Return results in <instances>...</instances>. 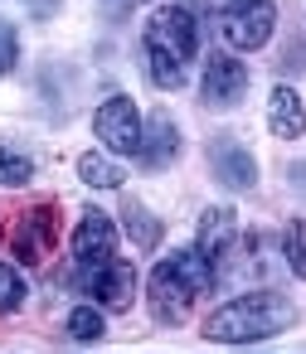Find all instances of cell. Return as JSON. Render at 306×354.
Segmentation results:
<instances>
[{
    "label": "cell",
    "mask_w": 306,
    "mask_h": 354,
    "mask_svg": "<svg viewBox=\"0 0 306 354\" xmlns=\"http://www.w3.org/2000/svg\"><path fill=\"white\" fill-rule=\"evenodd\" d=\"M93 131L98 141L112 151V156H136L141 151V117H136V102L132 97H107L98 112H93Z\"/></svg>",
    "instance_id": "5"
},
{
    "label": "cell",
    "mask_w": 306,
    "mask_h": 354,
    "mask_svg": "<svg viewBox=\"0 0 306 354\" xmlns=\"http://www.w3.org/2000/svg\"><path fill=\"white\" fill-rule=\"evenodd\" d=\"M267 127L282 141H296L306 131V112H301V97L291 88H272V97H267Z\"/></svg>",
    "instance_id": "13"
},
{
    "label": "cell",
    "mask_w": 306,
    "mask_h": 354,
    "mask_svg": "<svg viewBox=\"0 0 306 354\" xmlns=\"http://www.w3.org/2000/svg\"><path fill=\"white\" fill-rule=\"evenodd\" d=\"M282 257H287V267L306 281V218L287 223V233H282Z\"/></svg>",
    "instance_id": "17"
},
{
    "label": "cell",
    "mask_w": 306,
    "mask_h": 354,
    "mask_svg": "<svg viewBox=\"0 0 306 354\" xmlns=\"http://www.w3.org/2000/svg\"><path fill=\"white\" fill-rule=\"evenodd\" d=\"M83 286H88V296H98L102 310H127L132 296H136V267L122 262V257H112V262L83 272Z\"/></svg>",
    "instance_id": "7"
},
{
    "label": "cell",
    "mask_w": 306,
    "mask_h": 354,
    "mask_svg": "<svg viewBox=\"0 0 306 354\" xmlns=\"http://www.w3.org/2000/svg\"><path fill=\"white\" fill-rule=\"evenodd\" d=\"M291 320H296V306L282 291H248V296L224 301L204 320V339H214V344H258V339L282 335Z\"/></svg>",
    "instance_id": "1"
},
{
    "label": "cell",
    "mask_w": 306,
    "mask_h": 354,
    "mask_svg": "<svg viewBox=\"0 0 306 354\" xmlns=\"http://www.w3.org/2000/svg\"><path fill=\"white\" fill-rule=\"evenodd\" d=\"M199 93H204V107H233V102L248 93V68H243L233 54H214V59L204 64Z\"/></svg>",
    "instance_id": "9"
},
{
    "label": "cell",
    "mask_w": 306,
    "mask_h": 354,
    "mask_svg": "<svg viewBox=\"0 0 306 354\" xmlns=\"http://www.w3.org/2000/svg\"><path fill=\"white\" fill-rule=\"evenodd\" d=\"M102 335H107V325H102V310H98V306H78V310H69V339L93 344V339H102Z\"/></svg>",
    "instance_id": "16"
},
{
    "label": "cell",
    "mask_w": 306,
    "mask_h": 354,
    "mask_svg": "<svg viewBox=\"0 0 306 354\" xmlns=\"http://www.w3.org/2000/svg\"><path fill=\"white\" fill-rule=\"evenodd\" d=\"M272 25H277V6L272 0H228L224 15H219V30L233 49L253 54L272 39Z\"/></svg>",
    "instance_id": "4"
},
{
    "label": "cell",
    "mask_w": 306,
    "mask_h": 354,
    "mask_svg": "<svg viewBox=\"0 0 306 354\" xmlns=\"http://www.w3.org/2000/svg\"><path fill=\"white\" fill-rule=\"evenodd\" d=\"M15 59H20V35H15L10 20H0V78L15 68Z\"/></svg>",
    "instance_id": "20"
},
{
    "label": "cell",
    "mask_w": 306,
    "mask_h": 354,
    "mask_svg": "<svg viewBox=\"0 0 306 354\" xmlns=\"http://www.w3.org/2000/svg\"><path fill=\"white\" fill-rule=\"evenodd\" d=\"M209 286H214V267H209L195 248L170 252V257L156 262L151 286H146V291H151V315H156L161 325H180Z\"/></svg>",
    "instance_id": "3"
},
{
    "label": "cell",
    "mask_w": 306,
    "mask_h": 354,
    "mask_svg": "<svg viewBox=\"0 0 306 354\" xmlns=\"http://www.w3.org/2000/svg\"><path fill=\"white\" fill-rule=\"evenodd\" d=\"M199 49V25L185 6H165L146 20V64H151V83L175 93L185 83V64Z\"/></svg>",
    "instance_id": "2"
},
{
    "label": "cell",
    "mask_w": 306,
    "mask_h": 354,
    "mask_svg": "<svg viewBox=\"0 0 306 354\" xmlns=\"http://www.w3.org/2000/svg\"><path fill=\"white\" fill-rule=\"evenodd\" d=\"M112 248H117L112 218L102 209H88L83 223H78V233H73V262H78V272H93V267L112 262Z\"/></svg>",
    "instance_id": "8"
},
{
    "label": "cell",
    "mask_w": 306,
    "mask_h": 354,
    "mask_svg": "<svg viewBox=\"0 0 306 354\" xmlns=\"http://www.w3.org/2000/svg\"><path fill=\"white\" fill-rule=\"evenodd\" d=\"M30 180H35V160L25 151L0 146V185H30Z\"/></svg>",
    "instance_id": "18"
},
{
    "label": "cell",
    "mask_w": 306,
    "mask_h": 354,
    "mask_svg": "<svg viewBox=\"0 0 306 354\" xmlns=\"http://www.w3.org/2000/svg\"><path fill=\"white\" fill-rule=\"evenodd\" d=\"M175 151H180V131H175V122L165 117V112H156L151 117V127L141 131V165L146 170H161V165H170L175 160Z\"/></svg>",
    "instance_id": "12"
},
{
    "label": "cell",
    "mask_w": 306,
    "mask_h": 354,
    "mask_svg": "<svg viewBox=\"0 0 306 354\" xmlns=\"http://www.w3.org/2000/svg\"><path fill=\"white\" fill-rule=\"evenodd\" d=\"M122 218H127V238H132L141 252H151V248L161 243V223H156L141 204H127V214H122Z\"/></svg>",
    "instance_id": "15"
},
{
    "label": "cell",
    "mask_w": 306,
    "mask_h": 354,
    "mask_svg": "<svg viewBox=\"0 0 306 354\" xmlns=\"http://www.w3.org/2000/svg\"><path fill=\"white\" fill-rule=\"evenodd\" d=\"M209 165H214L219 185H228V189H253V185H258V160H253L233 136H219V141L209 146Z\"/></svg>",
    "instance_id": "10"
},
{
    "label": "cell",
    "mask_w": 306,
    "mask_h": 354,
    "mask_svg": "<svg viewBox=\"0 0 306 354\" xmlns=\"http://www.w3.org/2000/svg\"><path fill=\"white\" fill-rule=\"evenodd\" d=\"M10 243H15V257H20V262L39 267V262L54 252V243H59V209H54V204H35L30 214H20Z\"/></svg>",
    "instance_id": "6"
},
{
    "label": "cell",
    "mask_w": 306,
    "mask_h": 354,
    "mask_svg": "<svg viewBox=\"0 0 306 354\" xmlns=\"http://www.w3.org/2000/svg\"><path fill=\"white\" fill-rule=\"evenodd\" d=\"M20 306H25V277L10 262H0V315H15Z\"/></svg>",
    "instance_id": "19"
},
{
    "label": "cell",
    "mask_w": 306,
    "mask_h": 354,
    "mask_svg": "<svg viewBox=\"0 0 306 354\" xmlns=\"http://www.w3.org/2000/svg\"><path fill=\"white\" fill-rule=\"evenodd\" d=\"M233 238H238V214L233 209H209L204 218H199V238H195V252L219 272V262L228 257V248H233Z\"/></svg>",
    "instance_id": "11"
},
{
    "label": "cell",
    "mask_w": 306,
    "mask_h": 354,
    "mask_svg": "<svg viewBox=\"0 0 306 354\" xmlns=\"http://www.w3.org/2000/svg\"><path fill=\"white\" fill-rule=\"evenodd\" d=\"M78 180H83V185H93V189H117L127 175H122V165H117V160H107L102 151H88V156H78Z\"/></svg>",
    "instance_id": "14"
}]
</instances>
